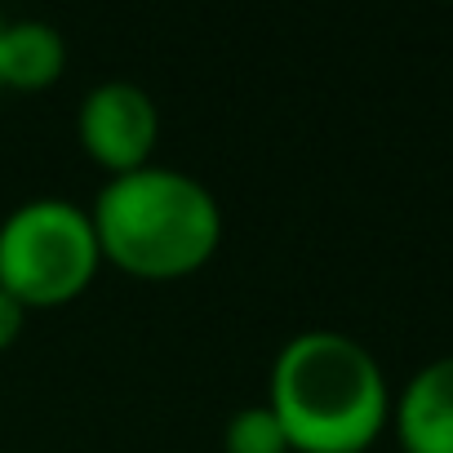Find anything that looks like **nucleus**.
Listing matches in <instances>:
<instances>
[{
    "label": "nucleus",
    "mask_w": 453,
    "mask_h": 453,
    "mask_svg": "<svg viewBox=\"0 0 453 453\" xmlns=\"http://www.w3.org/2000/svg\"><path fill=\"white\" fill-rule=\"evenodd\" d=\"M67 67V36L45 19H5L0 27V85L45 89Z\"/></svg>",
    "instance_id": "obj_6"
},
{
    "label": "nucleus",
    "mask_w": 453,
    "mask_h": 453,
    "mask_svg": "<svg viewBox=\"0 0 453 453\" xmlns=\"http://www.w3.org/2000/svg\"><path fill=\"white\" fill-rule=\"evenodd\" d=\"M103 263L89 209L63 196H36L0 218V289L23 307L76 298Z\"/></svg>",
    "instance_id": "obj_3"
},
{
    "label": "nucleus",
    "mask_w": 453,
    "mask_h": 453,
    "mask_svg": "<svg viewBox=\"0 0 453 453\" xmlns=\"http://www.w3.org/2000/svg\"><path fill=\"white\" fill-rule=\"evenodd\" d=\"M267 409L294 453H360L387 426L391 391L365 342L338 329H303L272 360Z\"/></svg>",
    "instance_id": "obj_1"
},
{
    "label": "nucleus",
    "mask_w": 453,
    "mask_h": 453,
    "mask_svg": "<svg viewBox=\"0 0 453 453\" xmlns=\"http://www.w3.org/2000/svg\"><path fill=\"white\" fill-rule=\"evenodd\" d=\"M222 449L226 453H294L289 449V435L280 426V418L263 404H245L226 418V431H222Z\"/></svg>",
    "instance_id": "obj_7"
},
{
    "label": "nucleus",
    "mask_w": 453,
    "mask_h": 453,
    "mask_svg": "<svg viewBox=\"0 0 453 453\" xmlns=\"http://www.w3.org/2000/svg\"><path fill=\"white\" fill-rule=\"evenodd\" d=\"M0 27H5V19H0Z\"/></svg>",
    "instance_id": "obj_9"
},
{
    "label": "nucleus",
    "mask_w": 453,
    "mask_h": 453,
    "mask_svg": "<svg viewBox=\"0 0 453 453\" xmlns=\"http://www.w3.org/2000/svg\"><path fill=\"white\" fill-rule=\"evenodd\" d=\"M391 422L404 453H453V356H435L404 382Z\"/></svg>",
    "instance_id": "obj_5"
},
{
    "label": "nucleus",
    "mask_w": 453,
    "mask_h": 453,
    "mask_svg": "<svg viewBox=\"0 0 453 453\" xmlns=\"http://www.w3.org/2000/svg\"><path fill=\"white\" fill-rule=\"evenodd\" d=\"M27 325V307L10 294V289H0V351H5Z\"/></svg>",
    "instance_id": "obj_8"
},
{
    "label": "nucleus",
    "mask_w": 453,
    "mask_h": 453,
    "mask_svg": "<svg viewBox=\"0 0 453 453\" xmlns=\"http://www.w3.org/2000/svg\"><path fill=\"white\" fill-rule=\"evenodd\" d=\"M89 218L103 258L147 280H169L204 267L222 241L218 196L200 178L169 165L111 173Z\"/></svg>",
    "instance_id": "obj_2"
},
{
    "label": "nucleus",
    "mask_w": 453,
    "mask_h": 453,
    "mask_svg": "<svg viewBox=\"0 0 453 453\" xmlns=\"http://www.w3.org/2000/svg\"><path fill=\"white\" fill-rule=\"evenodd\" d=\"M76 129L85 151L107 165L111 173H129L138 165H151V147L160 134V111L151 94L134 81H103L81 98Z\"/></svg>",
    "instance_id": "obj_4"
}]
</instances>
